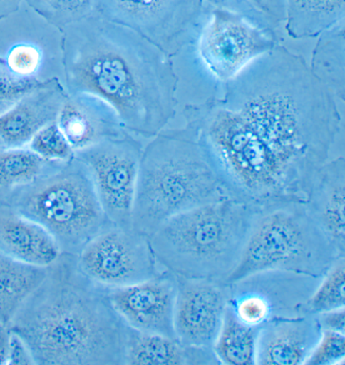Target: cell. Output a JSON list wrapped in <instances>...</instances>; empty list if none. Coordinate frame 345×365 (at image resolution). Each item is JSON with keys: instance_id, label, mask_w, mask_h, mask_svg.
Returning a JSON list of instances; mask_svg holds the SVG:
<instances>
[{"instance_id": "obj_1", "label": "cell", "mask_w": 345, "mask_h": 365, "mask_svg": "<svg viewBox=\"0 0 345 365\" xmlns=\"http://www.w3.org/2000/svg\"><path fill=\"white\" fill-rule=\"evenodd\" d=\"M220 99L249 125L284 200L306 204L341 130L339 99L281 43L224 83Z\"/></svg>"}, {"instance_id": "obj_2", "label": "cell", "mask_w": 345, "mask_h": 365, "mask_svg": "<svg viewBox=\"0 0 345 365\" xmlns=\"http://www.w3.org/2000/svg\"><path fill=\"white\" fill-rule=\"evenodd\" d=\"M62 46L67 93L105 101L133 136L151 139L175 118L172 58L143 36L93 13L62 31Z\"/></svg>"}, {"instance_id": "obj_3", "label": "cell", "mask_w": 345, "mask_h": 365, "mask_svg": "<svg viewBox=\"0 0 345 365\" xmlns=\"http://www.w3.org/2000/svg\"><path fill=\"white\" fill-rule=\"evenodd\" d=\"M9 329L25 341L35 364H125L130 328L74 255L62 254L49 267Z\"/></svg>"}, {"instance_id": "obj_4", "label": "cell", "mask_w": 345, "mask_h": 365, "mask_svg": "<svg viewBox=\"0 0 345 365\" xmlns=\"http://www.w3.org/2000/svg\"><path fill=\"white\" fill-rule=\"evenodd\" d=\"M226 197L194 130H163L142 151L132 228L149 239L170 217Z\"/></svg>"}, {"instance_id": "obj_5", "label": "cell", "mask_w": 345, "mask_h": 365, "mask_svg": "<svg viewBox=\"0 0 345 365\" xmlns=\"http://www.w3.org/2000/svg\"><path fill=\"white\" fill-rule=\"evenodd\" d=\"M258 210L233 197L188 210L149 238L160 270L225 284L237 265Z\"/></svg>"}, {"instance_id": "obj_6", "label": "cell", "mask_w": 345, "mask_h": 365, "mask_svg": "<svg viewBox=\"0 0 345 365\" xmlns=\"http://www.w3.org/2000/svg\"><path fill=\"white\" fill-rule=\"evenodd\" d=\"M305 204L259 210L240 259L225 284H239L264 273H287L319 280L339 258Z\"/></svg>"}, {"instance_id": "obj_7", "label": "cell", "mask_w": 345, "mask_h": 365, "mask_svg": "<svg viewBox=\"0 0 345 365\" xmlns=\"http://www.w3.org/2000/svg\"><path fill=\"white\" fill-rule=\"evenodd\" d=\"M19 214L42 226L62 254L76 256L112 224L101 209L88 169L76 156L51 162L42 175L7 200Z\"/></svg>"}, {"instance_id": "obj_8", "label": "cell", "mask_w": 345, "mask_h": 365, "mask_svg": "<svg viewBox=\"0 0 345 365\" xmlns=\"http://www.w3.org/2000/svg\"><path fill=\"white\" fill-rule=\"evenodd\" d=\"M276 30L229 4H209L195 38L197 59L221 84L279 45Z\"/></svg>"}, {"instance_id": "obj_9", "label": "cell", "mask_w": 345, "mask_h": 365, "mask_svg": "<svg viewBox=\"0 0 345 365\" xmlns=\"http://www.w3.org/2000/svg\"><path fill=\"white\" fill-rule=\"evenodd\" d=\"M206 0H93V13L136 31L172 58L195 41Z\"/></svg>"}, {"instance_id": "obj_10", "label": "cell", "mask_w": 345, "mask_h": 365, "mask_svg": "<svg viewBox=\"0 0 345 365\" xmlns=\"http://www.w3.org/2000/svg\"><path fill=\"white\" fill-rule=\"evenodd\" d=\"M143 144L130 133L108 138L74 156L84 164L110 223L133 229V211Z\"/></svg>"}, {"instance_id": "obj_11", "label": "cell", "mask_w": 345, "mask_h": 365, "mask_svg": "<svg viewBox=\"0 0 345 365\" xmlns=\"http://www.w3.org/2000/svg\"><path fill=\"white\" fill-rule=\"evenodd\" d=\"M76 261L86 279L107 289L136 284L161 272L149 239L113 224L88 242Z\"/></svg>"}, {"instance_id": "obj_12", "label": "cell", "mask_w": 345, "mask_h": 365, "mask_svg": "<svg viewBox=\"0 0 345 365\" xmlns=\"http://www.w3.org/2000/svg\"><path fill=\"white\" fill-rule=\"evenodd\" d=\"M0 21V62L24 81L36 84L63 81L62 31L42 18L38 21Z\"/></svg>"}, {"instance_id": "obj_13", "label": "cell", "mask_w": 345, "mask_h": 365, "mask_svg": "<svg viewBox=\"0 0 345 365\" xmlns=\"http://www.w3.org/2000/svg\"><path fill=\"white\" fill-rule=\"evenodd\" d=\"M230 287L176 277L175 338L188 347L212 349L228 307Z\"/></svg>"}, {"instance_id": "obj_14", "label": "cell", "mask_w": 345, "mask_h": 365, "mask_svg": "<svg viewBox=\"0 0 345 365\" xmlns=\"http://www.w3.org/2000/svg\"><path fill=\"white\" fill-rule=\"evenodd\" d=\"M176 277L161 270L155 277L108 289L113 309L132 330L175 338Z\"/></svg>"}, {"instance_id": "obj_15", "label": "cell", "mask_w": 345, "mask_h": 365, "mask_svg": "<svg viewBox=\"0 0 345 365\" xmlns=\"http://www.w3.org/2000/svg\"><path fill=\"white\" fill-rule=\"evenodd\" d=\"M321 332L317 317L310 314L274 316L258 333L257 364H305Z\"/></svg>"}, {"instance_id": "obj_16", "label": "cell", "mask_w": 345, "mask_h": 365, "mask_svg": "<svg viewBox=\"0 0 345 365\" xmlns=\"http://www.w3.org/2000/svg\"><path fill=\"white\" fill-rule=\"evenodd\" d=\"M68 93L60 79H53L24 96L0 115V141L9 148L26 147L36 134L57 122Z\"/></svg>"}, {"instance_id": "obj_17", "label": "cell", "mask_w": 345, "mask_h": 365, "mask_svg": "<svg viewBox=\"0 0 345 365\" xmlns=\"http://www.w3.org/2000/svg\"><path fill=\"white\" fill-rule=\"evenodd\" d=\"M57 124L74 153L108 138L128 133L108 103L86 93L68 94Z\"/></svg>"}, {"instance_id": "obj_18", "label": "cell", "mask_w": 345, "mask_h": 365, "mask_svg": "<svg viewBox=\"0 0 345 365\" xmlns=\"http://www.w3.org/2000/svg\"><path fill=\"white\" fill-rule=\"evenodd\" d=\"M306 209L325 237L345 256V159L329 160L320 169L306 200Z\"/></svg>"}, {"instance_id": "obj_19", "label": "cell", "mask_w": 345, "mask_h": 365, "mask_svg": "<svg viewBox=\"0 0 345 365\" xmlns=\"http://www.w3.org/2000/svg\"><path fill=\"white\" fill-rule=\"evenodd\" d=\"M0 253L34 267L49 268L62 255L55 239L42 226L0 202Z\"/></svg>"}, {"instance_id": "obj_20", "label": "cell", "mask_w": 345, "mask_h": 365, "mask_svg": "<svg viewBox=\"0 0 345 365\" xmlns=\"http://www.w3.org/2000/svg\"><path fill=\"white\" fill-rule=\"evenodd\" d=\"M218 364L212 349L188 347L176 338L130 329L125 364L171 365Z\"/></svg>"}, {"instance_id": "obj_21", "label": "cell", "mask_w": 345, "mask_h": 365, "mask_svg": "<svg viewBox=\"0 0 345 365\" xmlns=\"http://www.w3.org/2000/svg\"><path fill=\"white\" fill-rule=\"evenodd\" d=\"M345 23V0H286L284 30L293 40L318 38Z\"/></svg>"}, {"instance_id": "obj_22", "label": "cell", "mask_w": 345, "mask_h": 365, "mask_svg": "<svg viewBox=\"0 0 345 365\" xmlns=\"http://www.w3.org/2000/svg\"><path fill=\"white\" fill-rule=\"evenodd\" d=\"M49 268L34 267L0 253V326L9 327L31 294L44 282Z\"/></svg>"}, {"instance_id": "obj_23", "label": "cell", "mask_w": 345, "mask_h": 365, "mask_svg": "<svg viewBox=\"0 0 345 365\" xmlns=\"http://www.w3.org/2000/svg\"><path fill=\"white\" fill-rule=\"evenodd\" d=\"M345 23L318 37L310 68L331 91L335 98L345 99Z\"/></svg>"}, {"instance_id": "obj_24", "label": "cell", "mask_w": 345, "mask_h": 365, "mask_svg": "<svg viewBox=\"0 0 345 365\" xmlns=\"http://www.w3.org/2000/svg\"><path fill=\"white\" fill-rule=\"evenodd\" d=\"M259 330L239 322L227 307L225 318L212 346L217 362L227 365L257 364Z\"/></svg>"}, {"instance_id": "obj_25", "label": "cell", "mask_w": 345, "mask_h": 365, "mask_svg": "<svg viewBox=\"0 0 345 365\" xmlns=\"http://www.w3.org/2000/svg\"><path fill=\"white\" fill-rule=\"evenodd\" d=\"M50 163L28 147L0 146V202L6 204L14 193L42 175Z\"/></svg>"}, {"instance_id": "obj_26", "label": "cell", "mask_w": 345, "mask_h": 365, "mask_svg": "<svg viewBox=\"0 0 345 365\" xmlns=\"http://www.w3.org/2000/svg\"><path fill=\"white\" fill-rule=\"evenodd\" d=\"M229 287L228 309L239 322L248 327L260 329L277 316L276 294H270L269 289L257 287L248 279Z\"/></svg>"}, {"instance_id": "obj_27", "label": "cell", "mask_w": 345, "mask_h": 365, "mask_svg": "<svg viewBox=\"0 0 345 365\" xmlns=\"http://www.w3.org/2000/svg\"><path fill=\"white\" fill-rule=\"evenodd\" d=\"M320 282L299 306V313L317 316L345 308V257H340L319 279Z\"/></svg>"}, {"instance_id": "obj_28", "label": "cell", "mask_w": 345, "mask_h": 365, "mask_svg": "<svg viewBox=\"0 0 345 365\" xmlns=\"http://www.w3.org/2000/svg\"><path fill=\"white\" fill-rule=\"evenodd\" d=\"M25 4L61 31L93 13V0H25Z\"/></svg>"}, {"instance_id": "obj_29", "label": "cell", "mask_w": 345, "mask_h": 365, "mask_svg": "<svg viewBox=\"0 0 345 365\" xmlns=\"http://www.w3.org/2000/svg\"><path fill=\"white\" fill-rule=\"evenodd\" d=\"M26 147L46 161L66 162L74 157V150L57 122L38 130Z\"/></svg>"}, {"instance_id": "obj_30", "label": "cell", "mask_w": 345, "mask_h": 365, "mask_svg": "<svg viewBox=\"0 0 345 365\" xmlns=\"http://www.w3.org/2000/svg\"><path fill=\"white\" fill-rule=\"evenodd\" d=\"M226 4L251 14L274 30L284 28L286 0H228Z\"/></svg>"}, {"instance_id": "obj_31", "label": "cell", "mask_w": 345, "mask_h": 365, "mask_svg": "<svg viewBox=\"0 0 345 365\" xmlns=\"http://www.w3.org/2000/svg\"><path fill=\"white\" fill-rule=\"evenodd\" d=\"M345 361V334L322 330L305 364L335 365Z\"/></svg>"}, {"instance_id": "obj_32", "label": "cell", "mask_w": 345, "mask_h": 365, "mask_svg": "<svg viewBox=\"0 0 345 365\" xmlns=\"http://www.w3.org/2000/svg\"><path fill=\"white\" fill-rule=\"evenodd\" d=\"M41 86L43 84L19 78L0 62V115L11 110L24 96Z\"/></svg>"}, {"instance_id": "obj_33", "label": "cell", "mask_w": 345, "mask_h": 365, "mask_svg": "<svg viewBox=\"0 0 345 365\" xmlns=\"http://www.w3.org/2000/svg\"><path fill=\"white\" fill-rule=\"evenodd\" d=\"M6 364H35L25 341L11 330L7 340Z\"/></svg>"}, {"instance_id": "obj_34", "label": "cell", "mask_w": 345, "mask_h": 365, "mask_svg": "<svg viewBox=\"0 0 345 365\" xmlns=\"http://www.w3.org/2000/svg\"><path fill=\"white\" fill-rule=\"evenodd\" d=\"M318 322L322 330L333 331V332L345 334V309H333L326 313L319 314Z\"/></svg>"}, {"instance_id": "obj_35", "label": "cell", "mask_w": 345, "mask_h": 365, "mask_svg": "<svg viewBox=\"0 0 345 365\" xmlns=\"http://www.w3.org/2000/svg\"><path fill=\"white\" fill-rule=\"evenodd\" d=\"M25 0H0V21L18 13Z\"/></svg>"}, {"instance_id": "obj_36", "label": "cell", "mask_w": 345, "mask_h": 365, "mask_svg": "<svg viewBox=\"0 0 345 365\" xmlns=\"http://www.w3.org/2000/svg\"><path fill=\"white\" fill-rule=\"evenodd\" d=\"M9 327L0 326V364H6L7 340H9Z\"/></svg>"}, {"instance_id": "obj_37", "label": "cell", "mask_w": 345, "mask_h": 365, "mask_svg": "<svg viewBox=\"0 0 345 365\" xmlns=\"http://www.w3.org/2000/svg\"><path fill=\"white\" fill-rule=\"evenodd\" d=\"M206 1L212 4H226V2L228 1V0H206Z\"/></svg>"}, {"instance_id": "obj_38", "label": "cell", "mask_w": 345, "mask_h": 365, "mask_svg": "<svg viewBox=\"0 0 345 365\" xmlns=\"http://www.w3.org/2000/svg\"><path fill=\"white\" fill-rule=\"evenodd\" d=\"M0 146H4V145H2L1 141H0Z\"/></svg>"}]
</instances>
